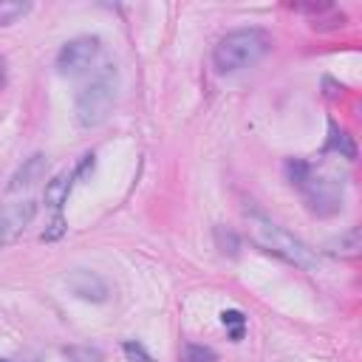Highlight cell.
I'll return each instance as SVG.
<instances>
[{"label":"cell","mask_w":362,"mask_h":362,"mask_svg":"<svg viewBox=\"0 0 362 362\" xmlns=\"http://www.w3.org/2000/svg\"><path fill=\"white\" fill-rule=\"evenodd\" d=\"M93 164H96V161H93V153L82 156V161H79V167L74 170V175H76V178H85L88 173H93Z\"/></svg>","instance_id":"d6986e66"},{"label":"cell","mask_w":362,"mask_h":362,"mask_svg":"<svg viewBox=\"0 0 362 362\" xmlns=\"http://www.w3.org/2000/svg\"><path fill=\"white\" fill-rule=\"evenodd\" d=\"M6 243V226H3V212H0V246Z\"/></svg>","instance_id":"44dd1931"},{"label":"cell","mask_w":362,"mask_h":362,"mask_svg":"<svg viewBox=\"0 0 362 362\" xmlns=\"http://www.w3.org/2000/svg\"><path fill=\"white\" fill-rule=\"evenodd\" d=\"M215 359H218V354L212 348L195 345V342H187L184 351H181V356H178V362H215Z\"/></svg>","instance_id":"5bb4252c"},{"label":"cell","mask_w":362,"mask_h":362,"mask_svg":"<svg viewBox=\"0 0 362 362\" xmlns=\"http://www.w3.org/2000/svg\"><path fill=\"white\" fill-rule=\"evenodd\" d=\"M246 221H249V235H252V240L260 249H266V252H272V255L283 257L286 263H294V266H300L305 272H314L320 266L317 255L300 238H294L291 232H286L283 226H277L274 221H269L266 215L249 212Z\"/></svg>","instance_id":"7a4b0ae2"},{"label":"cell","mask_w":362,"mask_h":362,"mask_svg":"<svg viewBox=\"0 0 362 362\" xmlns=\"http://www.w3.org/2000/svg\"><path fill=\"white\" fill-rule=\"evenodd\" d=\"M45 167H48V156H45V153H34V156L23 158V164L14 170V175H11V181H8V192L34 187V184L45 175Z\"/></svg>","instance_id":"52a82bcc"},{"label":"cell","mask_w":362,"mask_h":362,"mask_svg":"<svg viewBox=\"0 0 362 362\" xmlns=\"http://www.w3.org/2000/svg\"><path fill=\"white\" fill-rule=\"evenodd\" d=\"M37 212V204L34 201H23V204H14L3 212V226H6V240H14L34 218Z\"/></svg>","instance_id":"ba28073f"},{"label":"cell","mask_w":362,"mask_h":362,"mask_svg":"<svg viewBox=\"0 0 362 362\" xmlns=\"http://www.w3.org/2000/svg\"><path fill=\"white\" fill-rule=\"evenodd\" d=\"M62 235H65V221L57 215V218L48 223V229H45L40 238H42V240H57V238H62Z\"/></svg>","instance_id":"ac0fdd59"},{"label":"cell","mask_w":362,"mask_h":362,"mask_svg":"<svg viewBox=\"0 0 362 362\" xmlns=\"http://www.w3.org/2000/svg\"><path fill=\"white\" fill-rule=\"evenodd\" d=\"M65 283H68V288L79 297V300H85V303H105L107 300V283L96 274V272H90V269H74V272H68V277H65Z\"/></svg>","instance_id":"8992f818"},{"label":"cell","mask_w":362,"mask_h":362,"mask_svg":"<svg viewBox=\"0 0 362 362\" xmlns=\"http://www.w3.org/2000/svg\"><path fill=\"white\" fill-rule=\"evenodd\" d=\"M221 322L229 328L232 342H240V339H243V328H246V317H243V311H238V308H226V311L221 314Z\"/></svg>","instance_id":"4fadbf2b"},{"label":"cell","mask_w":362,"mask_h":362,"mask_svg":"<svg viewBox=\"0 0 362 362\" xmlns=\"http://www.w3.org/2000/svg\"><path fill=\"white\" fill-rule=\"evenodd\" d=\"M322 150H325V153H339L342 158H354V156H356V147H354L351 136H348L345 130H339L334 122H328V141H325Z\"/></svg>","instance_id":"8fae6325"},{"label":"cell","mask_w":362,"mask_h":362,"mask_svg":"<svg viewBox=\"0 0 362 362\" xmlns=\"http://www.w3.org/2000/svg\"><path fill=\"white\" fill-rule=\"evenodd\" d=\"M300 189L305 195L308 209L317 212V215H331L342 204V184L334 181V178H314L308 173V178L300 184Z\"/></svg>","instance_id":"277c9868"},{"label":"cell","mask_w":362,"mask_h":362,"mask_svg":"<svg viewBox=\"0 0 362 362\" xmlns=\"http://www.w3.org/2000/svg\"><path fill=\"white\" fill-rule=\"evenodd\" d=\"M28 11H31V3L25 0H0V25H11Z\"/></svg>","instance_id":"7c38bea8"},{"label":"cell","mask_w":362,"mask_h":362,"mask_svg":"<svg viewBox=\"0 0 362 362\" xmlns=\"http://www.w3.org/2000/svg\"><path fill=\"white\" fill-rule=\"evenodd\" d=\"M359 249H362V232H359V226H351L348 232H342L339 238H334V240L325 243V252L334 255V257H356Z\"/></svg>","instance_id":"30bf717a"},{"label":"cell","mask_w":362,"mask_h":362,"mask_svg":"<svg viewBox=\"0 0 362 362\" xmlns=\"http://www.w3.org/2000/svg\"><path fill=\"white\" fill-rule=\"evenodd\" d=\"M0 362H8V359H0Z\"/></svg>","instance_id":"7402d4cb"},{"label":"cell","mask_w":362,"mask_h":362,"mask_svg":"<svg viewBox=\"0 0 362 362\" xmlns=\"http://www.w3.org/2000/svg\"><path fill=\"white\" fill-rule=\"evenodd\" d=\"M65 356L71 362H102V351L90 348V345H71V348H65Z\"/></svg>","instance_id":"9a60e30c"},{"label":"cell","mask_w":362,"mask_h":362,"mask_svg":"<svg viewBox=\"0 0 362 362\" xmlns=\"http://www.w3.org/2000/svg\"><path fill=\"white\" fill-rule=\"evenodd\" d=\"M122 351H124V356H127V362H153V356L144 351V345L141 342H124L122 345Z\"/></svg>","instance_id":"e0dca14e"},{"label":"cell","mask_w":362,"mask_h":362,"mask_svg":"<svg viewBox=\"0 0 362 362\" xmlns=\"http://www.w3.org/2000/svg\"><path fill=\"white\" fill-rule=\"evenodd\" d=\"M99 48H102L99 37H76V40L65 42L57 54V71L59 74H82L99 57Z\"/></svg>","instance_id":"5b68a950"},{"label":"cell","mask_w":362,"mask_h":362,"mask_svg":"<svg viewBox=\"0 0 362 362\" xmlns=\"http://www.w3.org/2000/svg\"><path fill=\"white\" fill-rule=\"evenodd\" d=\"M3 85H6V59L0 57V90H3Z\"/></svg>","instance_id":"ffe728a7"},{"label":"cell","mask_w":362,"mask_h":362,"mask_svg":"<svg viewBox=\"0 0 362 362\" xmlns=\"http://www.w3.org/2000/svg\"><path fill=\"white\" fill-rule=\"evenodd\" d=\"M308 173H311V164H305V161H300V158H291V161L286 164V175H288V181L297 184V187L308 178Z\"/></svg>","instance_id":"2e32d148"},{"label":"cell","mask_w":362,"mask_h":362,"mask_svg":"<svg viewBox=\"0 0 362 362\" xmlns=\"http://www.w3.org/2000/svg\"><path fill=\"white\" fill-rule=\"evenodd\" d=\"M272 48V37L263 28H238L218 40L212 51V65L218 74H238L257 65Z\"/></svg>","instance_id":"6da1fadb"},{"label":"cell","mask_w":362,"mask_h":362,"mask_svg":"<svg viewBox=\"0 0 362 362\" xmlns=\"http://www.w3.org/2000/svg\"><path fill=\"white\" fill-rule=\"evenodd\" d=\"M116 88H119V74L113 65H107L76 93L74 113L79 127H99L110 116V107L116 102Z\"/></svg>","instance_id":"3957f363"},{"label":"cell","mask_w":362,"mask_h":362,"mask_svg":"<svg viewBox=\"0 0 362 362\" xmlns=\"http://www.w3.org/2000/svg\"><path fill=\"white\" fill-rule=\"evenodd\" d=\"M74 181H76V175L74 173H59V175H54L48 184H45V206L48 209H54V212H59L62 209V204L68 201V195H71V187H74Z\"/></svg>","instance_id":"9c48e42d"}]
</instances>
